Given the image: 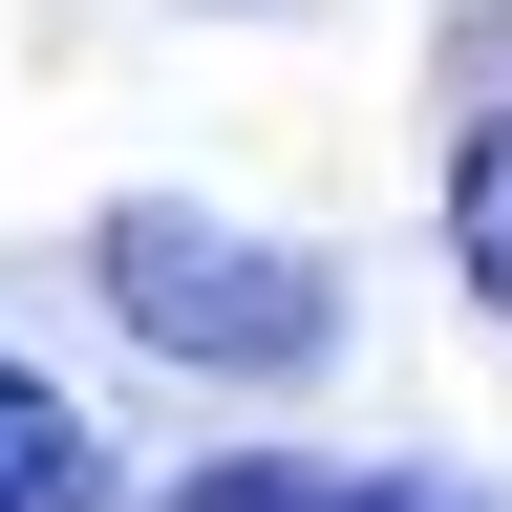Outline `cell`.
I'll return each mask as SVG.
<instances>
[{
	"instance_id": "cell-1",
	"label": "cell",
	"mask_w": 512,
	"mask_h": 512,
	"mask_svg": "<svg viewBox=\"0 0 512 512\" xmlns=\"http://www.w3.org/2000/svg\"><path fill=\"white\" fill-rule=\"evenodd\" d=\"M86 278H107V320L150 363H214V384H299L320 342H342V256H278L235 214H107Z\"/></svg>"
},
{
	"instance_id": "cell-2",
	"label": "cell",
	"mask_w": 512,
	"mask_h": 512,
	"mask_svg": "<svg viewBox=\"0 0 512 512\" xmlns=\"http://www.w3.org/2000/svg\"><path fill=\"white\" fill-rule=\"evenodd\" d=\"M0 512H107V427L43 363H0Z\"/></svg>"
},
{
	"instance_id": "cell-3",
	"label": "cell",
	"mask_w": 512,
	"mask_h": 512,
	"mask_svg": "<svg viewBox=\"0 0 512 512\" xmlns=\"http://www.w3.org/2000/svg\"><path fill=\"white\" fill-rule=\"evenodd\" d=\"M171 512H448V491H384V470H299V448H235V470H192Z\"/></svg>"
},
{
	"instance_id": "cell-4",
	"label": "cell",
	"mask_w": 512,
	"mask_h": 512,
	"mask_svg": "<svg viewBox=\"0 0 512 512\" xmlns=\"http://www.w3.org/2000/svg\"><path fill=\"white\" fill-rule=\"evenodd\" d=\"M448 256H470V299L512 320V107H470V150H448Z\"/></svg>"
}]
</instances>
